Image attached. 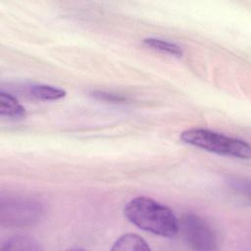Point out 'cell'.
Here are the masks:
<instances>
[{
	"instance_id": "obj_1",
	"label": "cell",
	"mask_w": 251,
	"mask_h": 251,
	"mask_svg": "<svg viewBox=\"0 0 251 251\" xmlns=\"http://www.w3.org/2000/svg\"><path fill=\"white\" fill-rule=\"evenodd\" d=\"M127 220L139 228L163 237L178 233V220L167 206L152 198L139 196L128 201L124 209Z\"/></svg>"
},
{
	"instance_id": "obj_2",
	"label": "cell",
	"mask_w": 251,
	"mask_h": 251,
	"mask_svg": "<svg viewBox=\"0 0 251 251\" xmlns=\"http://www.w3.org/2000/svg\"><path fill=\"white\" fill-rule=\"evenodd\" d=\"M180 139L184 143L218 155L239 159L250 158L251 148L247 142L207 128H188L180 133Z\"/></svg>"
},
{
	"instance_id": "obj_3",
	"label": "cell",
	"mask_w": 251,
	"mask_h": 251,
	"mask_svg": "<svg viewBox=\"0 0 251 251\" xmlns=\"http://www.w3.org/2000/svg\"><path fill=\"white\" fill-rule=\"evenodd\" d=\"M40 202L25 196H8L1 199V223L9 226L33 224L42 214Z\"/></svg>"
},
{
	"instance_id": "obj_4",
	"label": "cell",
	"mask_w": 251,
	"mask_h": 251,
	"mask_svg": "<svg viewBox=\"0 0 251 251\" xmlns=\"http://www.w3.org/2000/svg\"><path fill=\"white\" fill-rule=\"evenodd\" d=\"M184 240L196 250L217 249V235L213 227L201 217L187 214L178 222V231Z\"/></svg>"
},
{
	"instance_id": "obj_5",
	"label": "cell",
	"mask_w": 251,
	"mask_h": 251,
	"mask_svg": "<svg viewBox=\"0 0 251 251\" xmlns=\"http://www.w3.org/2000/svg\"><path fill=\"white\" fill-rule=\"evenodd\" d=\"M0 115L9 119H23L26 112L25 107L10 93L0 92Z\"/></svg>"
},
{
	"instance_id": "obj_6",
	"label": "cell",
	"mask_w": 251,
	"mask_h": 251,
	"mask_svg": "<svg viewBox=\"0 0 251 251\" xmlns=\"http://www.w3.org/2000/svg\"><path fill=\"white\" fill-rule=\"evenodd\" d=\"M113 251H149L150 246L146 240L135 233L122 235L112 246Z\"/></svg>"
},
{
	"instance_id": "obj_7",
	"label": "cell",
	"mask_w": 251,
	"mask_h": 251,
	"mask_svg": "<svg viewBox=\"0 0 251 251\" xmlns=\"http://www.w3.org/2000/svg\"><path fill=\"white\" fill-rule=\"evenodd\" d=\"M26 93L36 99L41 101H55L66 96V91L47 84H31L27 86Z\"/></svg>"
},
{
	"instance_id": "obj_8",
	"label": "cell",
	"mask_w": 251,
	"mask_h": 251,
	"mask_svg": "<svg viewBox=\"0 0 251 251\" xmlns=\"http://www.w3.org/2000/svg\"><path fill=\"white\" fill-rule=\"evenodd\" d=\"M2 250H42L40 244L32 237L26 235H15L6 239L2 246Z\"/></svg>"
},
{
	"instance_id": "obj_9",
	"label": "cell",
	"mask_w": 251,
	"mask_h": 251,
	"mask_svg": "<svg viewBox=\"0 0 251 251\" xmlns=\"http://www.w3.org/2000/svg\"><path fill=\"white\" fill-rule=\"evenodd\" d=\"M142 43L147 48L160 51L163 53H168L173 56L181 57L183 55V51L180 48V46L174 42H170V41L163 40L160 38H155V37H147L143 39Z\"/></svg>"
},
{
	"instance_id": "obj_10",
	"label": "cell",
	"mask_w": 251,
	"mask_h": 251,
	"mask_svg": "<svg viewBox=\"0 0 251 251\" xmlns=\"http://www.w3.org/2000/svg\"><path fill=\"white\" fill-rule=\"evenodd\" d=\"M92 96L103 101L111 102V103H124L127 99L126 97L117 94V93H112V92H107V91H93Z\"/></svg>"
}]
</instances>
